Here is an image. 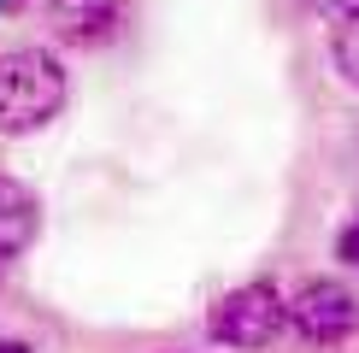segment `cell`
I'll return each mask as SVG.
<instances>
[{
	"instance_id": "1",
	"label": "cell",
	"mask_w": 359,
	"mask_h": 353,
	"mask_svg": "<svg viewBox=\"0 0 359 353\" xmlns=\"http://www.w3.org/2000/svg\"><path fill=\"white\" fill-rule=\"evenodd\" d=\"M71 100V77L48 48H6L0 53V130L36 136L48 130Z\"/></svg>"
},
{
	"instance_id": "2",
	"label": "cell",
	"mask_w": 359,
	"mask_h": 353,
	"mask_svg": "<svg viewBox=\"0 0 359 353\" xmlns=\"http://www.w3.org/2000/svg\"><path fill=\"white\" fill-rule=\"evenodd\" d=\"M283 324H289V300H283L271 283H242V289H230L212 306L206 330H212V342H224V347L253 353V347H271L283 335Z\"/></svg>"
},
{
	"instance_id": "3",
	"label": "cell",
	"mask_w": 359,
	"mask_h": 353,
	"mask_svg": "<svg viewBox=\"0 0 359 353\" xmlns=\"http://www.w3.org/2000/svg\"><path fill=\"white\" fill-rule=\"evenodd\" d=\"M289 324L306 335V342H341V335L359 330V294L348 283L318 277V283H306L289 300Z\"/></svg>"
},
{
	"instance_id": "4",
	"label": "cell",
	"mask_w": 359,
	"mask_h": 353,
	"mask_svg": "<svg viewBox=\"0 0 359 353\" xmlns=\"http://www.w3.org/2000/svg\"><path fill=\"white\" fill-rule=\"evenodd\" d=\"M53 29L71 48H100L118 36V0H53Z\"/></svg>"
},
{
	"instance_id": "5",
	"label": "cell",
	"mask_w": 359,
	"mask_h": 353,
	"mask_svg": "<svg viewBox=\"0 0 359 353\" xmlns=\"http://www.w3.org/2000/svg\"><path fill=\"white\" fill-rule=\"evenodd\" d=\"M41 230V200L29 195L24 183H12V176H0V265L18 259L29 242H36Z\"/></svg>"
},
{
	"instance_id": "6",
	"label": "cell",
	"mask_w": 359,
	"mask_h": 353,
	"mask_svg": "<svg viewBox=\"0 0 359 353\" xmlns=\"http://www.w3.org/2000/svg\"><path fill=\"white\" fill-rule=\"evenodd\" d=\"M330 59H336L341 77L359 88V6L336 12V24H330Z\"/></svg>"
},
{
	"instance_id": "7",
	"label": "cell",
	"mask_w": 359,
	"mask_h": 353,
	"mask_svg": "<svg viewBox=\"0 0 359 353\" xmlns=\"http://www.w3.org/2000/svg\"><path fill=\"white\" fill-rule=\"evenodd\" d=\"M336 259H341V265H359V218L336 235Z\"/></svg>"
},
{
	"instance_id": "8",
	"label": "cell",
	"mask_w": 359,
	"mask_h": 353,
	"mask_svg": "<svg viewBox=\"0 0 359 353\" xmlns=\"http://www.w3.org/2000/svg\"><path fill=\"white\" fill-rule=\"evenodd\" d=\"M312 6H324V12H348V6H359V0H312Z\"/></svg>"
},
{
	"instance_id": "9",
	"label": "cell",
	"mask_w": 359,
	"mask_h": 353,
	"mask_svg": "<svg viewBox=\"0 0 359 353\" xmlns=\"http://www.w3.org/2000/svg\"><path fill=\"white\" fill-rule=\"evenodd\" d=\"M0 353H29L24 342H12V335H6V342H0Z\"/></svg>"
},
{
	"instance_id": "10",
	"label": "cell",
	"mask_w": 359,
	"mask_h": 353,
	"mask_svg": "<svg viewBox=\"0 0 359 353\" xmlns=\"http://www.w3.org/2000/svg\"><path fill=\"white\" fill-rule=\"evenodd\" d=\"M0 6H24V0H0Z\"/></svg>"
}]
</instances>
